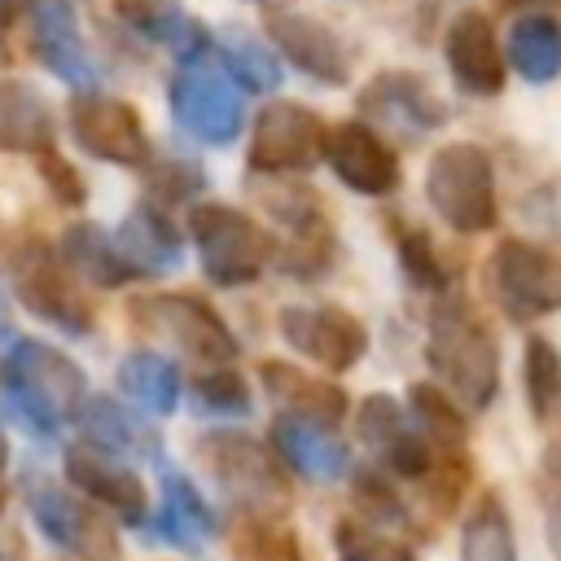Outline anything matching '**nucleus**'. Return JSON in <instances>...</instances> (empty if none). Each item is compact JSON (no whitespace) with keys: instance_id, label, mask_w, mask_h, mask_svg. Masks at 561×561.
Segmentation results:
<instances>
[{"instance_id":"46","label":"nucleus","mask_w":561,"mask_h":561,"mask_svg":"<svg viewBox=\"0 0 561 561\" xmlns=\"http://www.w3.org/2000/svg\"><path fill=\"white\" fill-rule=\"evenodd\" d=\"M13 61V48H9V4L0 0V70Z\"/></svg>"},{"instance_id":"36","label":"nucleus","mask_w":561,"mask_h":561,"mask_svg":"<svg viewBox=\"0 0 561 561\" xmlns=\"http://www.w3.org/2000/svg\"><path fill=\"white\" fill-rule=\"evenodd\" d=\"M140 171H145V188H149L153 206H180L206 188V171L188 153H158Z\"/></svg>"},{"instance_id":"6","label":"nucleus","mask_w":561,"mask_h":561,"mask_svg":"<svg viewBox=\"0 0 561 561\" xmlns=\"http://www.w3.org/2000/svg\"><path fill=\"white\" fill-rule=\"evenodd\" d=\"M167 105H171L175 127L210 149H228L245 127L241 88L219 66L215 44L206 53H193L180 61V70L171 75V88H167Z\"/></svg>"},{"instance_id":"9","label":"nucleus","mask_w":561,"mask_h":561,"mask_svg":"<svg viewBox=\"0 0 561 561\" xmlns=\"http://www.w3.org/2000/svg\"><path fill=\"white\" fill-rule=\"evenodd\" d=\"M329 123L302 101H267L250 123L245 167L250 175H302L324 162Z\"/></svg>"},{"instance_id":"10","label":"nucleus","mask_w":561,"mask_h":561,"mask_svg":"<svg viewBox=\"0 0 561 561\" xmlns=\"http://www.w3.org/2000/svg\"><path fill=\"white\" fill-rule=\"evenodd\" d=\"M486 289L508 320L552 316L561 311V254L539 241L504 237L486 259Z\"/></svg>"},{"instance_id":"40","label":"nucleus","mask_w":561,"mask_h":561,"mask_svg":"<svg viewBox=\"0 0 561 561\" xmlns=\"http://www.w3.org/2000/svg\"><path fill=\"white\" fill-rule=\"evenodd\" d=\"M351 495H355L359 517L373 522V526H403V522H408V508H403L399 491H394V486L386 482V473L373 469V465H364V469L351 473Z\"/></svg>"},{"instance_id":"26","label":"nucleus","mask_w":561,"mask_h":561,"mask_svg":"<svg viewBox=\"0 0 561 561\" xmlns=\"http://www.w3.org/2000/svg\"><path fill=\"white\" fill-rule=\"evenodd\" d=\"M75 421H79V430H83V438L92 447H105L114 456H149V460H162L158 434L145 421H136V412H127L110 394H88Z\"/></svg>"},{"instance_id":"34","label":"nucleus","mask_w":561,"mask_h":561,"mask_svg":"<svg viewBox=\"0 0 561 561\" xmlns=\"http://www.w3.org/2000/svg\"><path fill=\"white\" fill-rule=\"evenodd\" d=\"M522 390H526V408L535 421H548L561 408V351L548 337H526Z\"/></svg>"},{"instance_id":"18","label":"nucleus","mask_w":561,"mask_h":561,"mask_svg":"<svg viewBox=\"0 0 561 561\" xmlns=\"http://www.w3.org/2000/svg\"><path fill=\"white\" fill-rule=\"evenodd\" d=\"M443 57H447V70L456 79L460 92L469 96H500L504 92V79H508V61H504V48L495 39V26L482 9H460L443 35Z\"/></svg>"},{"instance_id":"49","label":"nucleus","mask_w":561,"mask_h":561,"mask_svg":"<svg viewBox=\"0 0 561 561\" xmlns=\"http://www.w3.org/2000/svg\"><path fill=\"white\" fill-rule=\"evenodd\" d=\"M0 508H4V486H0Z\"/></svg>"},{"instance_id":"44","label":"nucleus","mask_w":561,"mask_h":561,"mask_svg":"<svg viewBox=\"0 0 561 561\" xmlns=\"http://www.w3.org/2000/svg\"><path fill=\"white\" fill-rule=\"evenodd\" d=\"M35 162H39V180H44V188L53 193V202H61L66 210H79V206L88 202V184H83V175H79L57 149L39 153Z\"/></svg>"},{"instance_id":"11","label":"nucleus","mask_w":561,"mask_h":561,"mask_svg":"<svg viewBox=\"0 0 561 561\" xmlns=\"http://www.w3.org/2000/svg\"><path fill=\"white\" fill-rule=\"evenodd\" d=\"M70 136L75 145L96 158V162H110V167H145L153 158V145H149V131L136 114V105H127L123 96H105V92H79L70 101Z\"/></svg>"},{"instance_id":"7","label":"nucleus","mask_w":561,"mask_h":561,"mask_svg":"<svg viewBox=\"0 0 561 561\" xmlns=\"http://www.w3.org/2000/svg\"><path fill=\"white\" fill-rule=\"evenodd\" d=\"M9 267H13V294L31 316L61 329L66 337H88L92 333V324H96L92 298L83 294V280L70 272L61 250L31 237L13 250Z\"/></svg>"},{"instance_id":"42","label":"nucleus","mask_w":561,"mask_h":561,"mask_svg":"<svg viewBox=\"0 0 561 561\" xmlns=\"http://www.w3.org/2000/svg\"><path fill=\"white\" fill-rule=\"evenodd\" d=\"M403 430H408V412H403V403L390 399V394H368V399L355 408V434H359V443H368L373 451H386Z\"/></svg>"},{"instance_id":"4","label":"nucleus","mask_w":561,"mask_h":561,"mask_svg":"<svg viewBox=\"0 0 561 561\" xmlns=\"http://www.w3.org/2000/svg\"><path fill=\"white\" fill-rule=\"evenodd\" d=\"M425 202L451 232H465V237L491 232L500 219L491 153L473 140L438 145L425 167Z\"/></svg>"},{"instance_id":"8","label":"nucleus","mask_w":561,"mask_h":561,"mask_svg":"<svg viewBox=\"0 0 561 561\" xmlns=\"http://www.w3.org/2000/svg\"><path fill=\"white\" fill-rule=\"evenodd\" d=\"M127 316H131V329L162 337L202 364H232L241 351L237 333L224 324V316L202 294H184V289L136 294L127 302Z\"/></svg>"},{"instance_id":"38","label":"nucleus","mask_w":561,"mask_h":561,"mask_svg":"<svg viewBox=\"0 0 561 561\" xmlns=\"http://www.w3.org/2000/svg\"><path fill=\"white\" fill-rule=\"evenodd\" d=\"M232 552L237 561H307L298 535L280 526V517H241L232 535Z\"/></svg>"},{"instance_id":"2","label":"nucleus","mask_w":561,"mask_h":561,"mask_svg":"<svg viewBox=\"0 0 561 561\" xmlns=\"http://www.w3.org/2000/svg\"><path fill=\"white\" fill-rule=\"evenodd\" d=\"M0 381H4V399H9L13 416L39 438H48L66 421H75L88 399L83 368L66 351H57L39 337L9 342V351L0 359Z\"/></svg>"},{"instance_id":"50","label":"nucleus","mask_w":561,"mask_h":561,"mask_svg":"<svg viewBox=\"0 0 561 561\" xmlns=\"http://www.w3.org/2000/svg\"><path fill=\"white\" fill-rule=\"evenodd\" d=\"M0 250H4V228H0Z\"/></svg>"},{"instance_id":"25","label":"nucleus","mask_w":561,"mask_h":561,"mask_svg":"<svg viewBox=\"0 0 561 561\" xmlns=\"http://www.w3.org/2000/svg\"><path fill=\"white\" fill-rule=\"evenodd\" d=\"M57 145V118L48 96L26 79H0V153H48Z\"/></svg>"},{"instance_id":"23","label":"nucleus","mask_w":561,"mask_h":561,"mask_svg":"<svg viewBox=\"0 0 561 561\" xmlns=\"http://www.w3.org/2000/svg\"><path fill=\"white\" fill-rule=\"evenodd\" d=\"M114 241L123 250V259L136 267V276H162L175 272L184 259V241L180 228L171 224V215L153 202H140L123 215V224L114 228Z\"/></svg>"},{"instance_id":"20","label":"nucleus","mask_w":561,"mask_h":561,"mask_svg":"<svg viewBox=\"0 0 561 561\" xmlns=\"http://www.w3.org/2000/svg\"><path fill=\"white\" fill-rule=\"evenodd\" d=\"M259 381L267 390V399L285 412V416H298V421H316V425H329L337 430L351 412V399L337 381L329 377H316L289 359H263L259 364Z\"/></svg>"},{"instance_id":"15","label":"nucleus","mask_w":561,"mask_h":561,"mask_svg":"<svg viewBox=\"0 0 561 561\" xmlns=\"http://www.w3.org/2000/svg\"><path fill=\"white\" fill-rule=\"evenodd\" d=\"M26 508H31V522L35 530L61 548L66 557L75 561H118V535L114 526L88 508L83 500H75L70 491L53 486V482H35L26 491Z\"/></svg>"},{"instance_id":"14","label":"nucleus","mask_w":561,"mask_h":561,"mask_svg":"<svg viewBox=\"0 0 561 561\" xmlns=\"http://www.w3.org/2000/svg\"><path fill=\"white\" fill-rule=\"evenodd\" d=\"M276 329H280L289 351H298L302 359L320 364L324 373H351L368 351L364 320L351 316L346 307H333V302L280 307L276 311Z\"/></svg>"},{"instance_id":"5","label":"nucleus","mask_w":561,"mask_h":561,"mask_svg":"<svg viewBox=\"0 0 561 561\" xmlns=\"http://www.w3.org/2000/svg\"><path fill=\"white\" fill-rule=\"evenodd\" d=\"M188 237L197 245V263H202L206 280L219 289L254 285L276 259L272 232L254 215H245L228 202H197L188 210Z\"/></svg>"},{"instance_id":"47","label":"nucleus","mask_w":561,"mask_h":561,"mask_svg":"<svg viewBox=\"0 0 561 561\" xmlns=\"http://www.w3.org/2000/svg\"><path fill=\"white\" fill-rule=\"evenodd\" d=\"M504 4H517V9H561V0H504Z\"/></svg>"},{"instance_id":"27","label":"nucleus","mask_w":561,"mask_h":561,"mask_svg":"<svg viewBox=\"0 0 561 561\" xmlns=\"http://www.w3.org/2000/svg\"><path fill=\"white\" fill-rule=\"evenodd\" d=\"M61 259L70 263V272L88 285H101V289H118L127 280H136V267L123 259L114 232H105L101 224L92 219H75L66 232H61Z\"/></svg>"},{"instance_id":"17","label":"nucleus","mask_w":561,"mask_h":561,"mask_svg":"<svg viewBox=\"0 0 561 561\" xmlns=\"http://www.w3.org/2000/svg\"><path fill=\"white\" fill-rule=\"evenodd\" d=\"M329 171L359 197H390L403 180L399 153L386 145V136L364 123V118H346L337 127H329V149H324Z\"/></svg>"},{"instance_id":"28","label":"nucleus","mask_w":561,"mask_h":561,"mask_svg":"<svg viewBox=\"0 0 561 561\" xmlns=\"http://www.w3.org/2000/svg\"><path fill=\"white\" fill-rule=\"evenodd\" d=\"M504 61L526 83H552V79H561V22L552 13H539V9L522 13L508 26Z\"/></svg>"},{"instance_id":"21","label":"nucleus","mask_w":561,"mask_h":561,"mask_svg":"<svg viewBox=\"0 0 561 561\" xmlns=\"http://www.w3.org/2000/svg\"><path fill=\"white\" fill-rule=\"evenodd\" d=\"M267 443L272 451L285 460V469L311 478V482H337L351 473V447L329 430V425H316V421H298V416H276L272 430H267Z\"/></svg>"},{"instance_id":"39","label":"nucleus","mask_w":561,"mask_h":561,"mask_svg":"<svg viewBox=\"0 0 561 561\" xmlns=\"http://www.w3.org/2000/svg\"><path fill=\"white\" fill-rule=\"evenodd\" d=\"M193 408L202 416H250V386L228 364H210L193 377Z\"/></svg>"},{"instance_id":"30","label":"nucleus","mask_w":561,"mask_h":561,"mask_svg":"<svg viewBox=\"0 0 561 561\" xmlns=\"http://www.w3.org/2000/svg\"><path fill=\"white\" fill-rule=\"evenodd\" d=\"M215 57H219V66L232 75V83L241 92H272L280 83V75H285L280 70V53L267 39H259L250 31H237V26L215 35Z\"/></svg>"},{"instance_id":"22","label":"nucleus","mask_w":561,"mask_h":561,"mask_svg":"<svg viewBox=\"0 0 561 561\" xmlns=\"http://www.w3.org/2000/svg\"><path fill=\"white\" fill-rule=\"evenodd\" d=\"M158 486H162V504H158V517H153V535L167 539L180 552H202V543L219 530L215 508L193 486V478H184L167 460H158Z\"/></svg>"},{"instance_id":"32","label":"nucleus","mask_w":561,"mask_h":561,"mask_svg":"<svg viewBox=\"0 0 561 561\" xmlns=\"http://www.w3.org/2000/svg\"><path fill=\"white\" fill-rule=\"evenodd\" d=\"M408 408H412L416 430H421L434 447H443V451H460V447H465L469 421H465L460 403H456L443 386H434V381H412V386H408Z\"/></svg>"},{"instance_id":"41","label":"nucleus","mask_w":561,"mask_h":561,"mask_svg":"<svg viewBox=\"0 0 561 561\" xmlns=\"http://www.w3.org/2000/svg\"><path fill=\"white\" fill-rule=\"evenodd\" d=\"M333 254H337V241H333V228H320V232H307V237H289L285 250H276V267L294 280H316L333 267Z\"/></svg>"},{"instance_id":"43","label":"nucleus","mask_w":561,"mask_h":561,"mask_svg":"<svg viewBox=\"0 0 561 561\" xmlns=\"http://www.w3.org/2000/svg\"><path fill=\"white\" fill-rule=\"evenodd\" d=\"M469 478H473V465H469V456L460 447V451H438V460H434V469H430V478L421 486H425V495H430V504L438 513H451L460 504Z\"/></svg>"},{"instance_id":"19","label":"nucleus","mask_w":561,"mask_h":561,"mask_svg":"<svg viewBox=\"0 0 561 561\" xmlns=\"http://www.w3.org/2000/svg\"><path fill=\"white\" fill-rule=\"evenodd\" d=\"M31 48L44 70H53L70 88H92L96 66L79 31V13L70 0H31Z\"/></svg>"},{"instance_id":"16","label":"nucleus","mask_w":561,"mask_h":561,"mask_svg":"<svg viewBox=\"0 0 561 561\" xmlns=\"http://www.w3.org/2000/svg\"><path fill=\"white\" fill-rule=\"evenodd\" d=\"M61 469H66V482L88 504L110 508L127 526H145V517H149V491H145L140 473L123 456H114L105 447H92V443H75V447H66Z\"/></svg>"},{"instance_id":"24","label":"nucleus","mask_w":561,"mask_h":561,"mask_svg":"<svg viewBox=\"0 0 561 561\" xmlns=\"http://www.w3.org/2000/svg\"><path fill=\"white\" fill-rule=\"evenodd\" d=\"M110 9L131 35H140L158 48H171L180 61L193 53H206L215 44V35L193 13H184L175 0H110Z\"/></svg>"},{"instance_id":"37","label":"nucleus","mask_w":561,"mask_h":561,"mask_svg":"<svg viewBox=\"0 0 561 561\" xmlns=\"http://www.w3.org/2000/svg\"><path fill=\"white\" fill-rule=\"evenodd\" d=\"M333 552L337 561H416V552L399 539H390L381 526L355 517H337L333 526Z\"/></svg>"},{"instance_id":"1","label":"nucleus","mask_w":561,"mask_h":561,"mask_svg":"<svg viewBox=\"0 0 561 561\" xmlns=\"http://www.w3.org/2000/svg\"><path fill=\"white\" fill-rule=\"evenodd\" d=\"M425 364L434 368L443 390L469 412H486L495 403V394H500V346H495V333L482 320V311L456 289L438 294L434 307H430Z\"/></svg>"},{"instance_id":"35","label":"nucleus","mask_w":561,"mask_h":561,"mask_svg":"<svg viewBox=\"0 0 561 561\" xmlns=\"http://www.w3.org/2000/svg\"><path fill=\"white\" fill-rule=\"evenodd\" d=\"M267 180H276V188H267V193H259V197H263L267 215H272L289 237H307V232L329 228L324 202H320L316 188H307V184L294 180V175H267Z\"/></svg>"},{"instance_id":"13","label":"nucleus","mask_w":561,"mask_h":561,"mask_svg":"<svg viewBox=\"0 0 561 561\" xmlns=\"http://www.w3.org/2000/svg\"><path fill=\"white\" fill-rule=\"evenodd\" d=\"M355 105L364 123H377L381 131H394L403 140H421L451 118V105L412 70H377L355 92Z\"/></svg>"},{"instance_id":"31","label":"nucleus","mask_w":561,"mask_h":561,"mask_svg":"<svg viewBox=\"0 0 561 561\" xmlns=\"http://www.w3.org/2000/svg\"><path fill=\"white\" fill-rule=\"evenodd\" d=\"M460 561H517L508 508L495 491H482L460 522Z\"/></svg>"},{"instance_id":"45","label":"nucleus","mask_w":561,"mask_h":561,"mask_svg":"<svg viewBox=\"0 0 561 561\" xmlns=\"http://www.w3.org/2000/svg\"><path fill=\"white\" fill-rule=\"evenodd\" d=\"M539 500H543V535L552 557L561 561V456L548 451L543 469H539Z\"/></svg>"},{"instance_id":"12","label":"nucleus","mask_w":561,"mask_h":561,"mask_svg":"<svg viewBox=\"0 0 561 561\" xmlns=\"http://www.w3.org/2000/svg\"><path fill=\"white\" fill-rule=\"evenodd\" d=\"M263 31H267V44L280 53V61L294 66L302 79H311L320 88L351 83V48L324 18L280 4V9L263 13Z\"/></svg>"},{"instance_id":"48","label":"nucleus","mask_w":561,"mask_h":561,"mask_svg":"<svg viewBox=\"0 0 561 561\" xmlns=\"http://www.w3.org/2000/svg\"><path fill=\"white\" fill-rule=\"evenodd\" d=\"M4 465H9V438H4V430H0V473H4Z\"/></svg>"},{"instance_id":"33","label":"nucleus","mask_w":561,"mask_h":561,"mask_svg":"<svg viewBox=\"0 0 561 561\" xmlns=\"http://www.w3.org/2000/svg\"><path fill=\"white\" fill-rule=\"evenodd\" d=\"M390 232H394V254H399L403 276L425 294H447L451 289V263L443 259L438 241L425 228L403 224V219H390Z\"/></svg>"},{"instance_id":"29","label":"nucleus","mask_w":561,"mask_h":561,"mask_svg":"<svg viewBox=\"0 0 561 561\" xmlns=\"http://www.w3.org/2000/svg\"><path fill=\"white\" fill-rule=\"evenodd\" d=\"M114 377H118V390L140 412H149V416H171L180 408V390H184L180 368H175V359H167L158 351H131V355H123V364H118Z\"/></svg>"},{"instance_id":"3","label":"nucleus","mask_w":561,"mask_h":561,"mask_svg":"<svg viewBox=\"0 0 561 561\" xmlns=\"http://www.w3.org/2000/svg\"><path fill=\"white\" fill-rule=\"evenodd\" d=\"M193 456L245 517H280L289 508L285 460L272 443L250 438L245 430H206L193 443Z\"/></svg>"}]
</instances>
